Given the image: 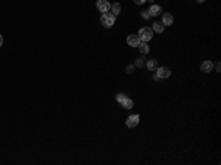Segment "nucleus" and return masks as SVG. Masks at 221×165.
<instances>
[{
  "label": "nucleus",
  "mask_w": 221,
  "mask_h": 165,
  "mask_svg": "<svg viewBox=\"0 0 221 165\" xmlns=\"http://www.w3.org/2000/svg\"><path fill=\"white\" fill-rule=\"evenodd\" d=\"M125 99H127V96H125V94H122V93H119V94H117V100H118L119 103H122V102H124Z\"/></svg>",
  "instance_id": "15"
},
{
  "label": "nucleus",
  "mask_w": 221,
  "mask_h": 165,
  "mask_svg": "<svg viewBox=\"0 0 221 165\" xmlns=\"http://www.w3.org/2000/svg\"><path fill=\"white\" fill-rule=\"evenodd\" d=\"M161 12H162V9H161V6H158V4H152L151 9H149L151 16H158V15H161Z\"/></svg>",
  "instance_id": "7"
},
{
  "label": "nucleus",
  "mask_w": 221,
  "mask_h": 165,
  "mask_svg": "<svg viewBox=\"0 0 221 165\" xmlns=\"http://www.w3.org/2000/svg\"><path fill=\"white\" fill-rule=\"evenodd\" d=\"M198 1H199V3H204L205 0H198Z\"/></svg>",
  "instance_id": "23"
},
{
  "label": "nucleus",
  "mask_w": 221,
  "mask_h": 165,
  "mask_svg": "<svg viewBox=\"0 0 221 165\" xmlns=\"http://www.w3.org/2000/svg\"><path fill=\"white\" fill-rule=\"evenodd\" d=\"M139 38L142 40V41H149L151 38L153 37V31L152 28H148V27H143V28H140V31H139Z\"/></svg>",
  "instance_id": "2"
},
{
  "label": "nucleus",
  "mask_w": 221,
  "mask_h": 165,
  "mask_svg": "<svg viewBox=\"0 0 221 165\" xmlns=\"http://www.w3.org/2000/svg\"><path fill=\"white\" fill-rule=\"evenodd\" d=\"M139 119H140V116H139V115H131V116H128V118H127L125 125H127V127H130V128H134L137 124H139Z\"/></svg>",
  "instance_id": "5"
},
{
  "label": "nucleus",
  "mask_w": 221,
  "mask_h": 165,
  "mask_svg": "<svg viewBox=\"0 0 221 165\" xmlns=\"http://www.w3.org/2000/svg\"><path fill=\"white\" fill-rule=\"evenodd\" d=\"M153 81H159V77H158V75H156V74H155V75H153Z\"/></svg>",
  "instance_id": "21"
},
{
  "label": "nucleus",
  "mask_w": 221,
  "mask_h": 165,
  "mask_svg": "<svg viewBox=\"0 0 221 165\" xmlns=\"http://www.w3.org/2000/svg\"><path fill=\"white\" fill-rule=\"evenodd\" d=\"M1 44H3V37H1V34H0V47H1Z\"/></svg>",
  "instance_id": "22"
},
{
  "label": "nucleus",
  "mask_w": 221,
  "mask_h": 165,
  "mask_svg": "<svg viewBox=\"0 0 221 165\" xmlns=\"http://www.w3.org/2000/svg\"><path fill=\"white\" fill-rule=\"evenodd\" d=\"M156 75L159 78H168L171 75V69L167 66H161V68H156Z\"/></svg>",
  "instance_id": "4"
},
{
  "label": "nucleus",
  "mask_w": 221,
  "mask_h": 165,
  "mask_svg": "<svg viewBox=\"0 0 221 165\" xmlns=\"http://www.w3.org/2000/svg\"><path fill=\"white\" fill-rule=\"evenodd\" d=\"M142 16H143V19H149V18H151V13H149V10H145V12H142Z\"/></svg>",
  "instance_id": "16"
},
{
  "label": "nucleus",
  "mask_w": 221,
  "mask_h": 165,
  "mask_svg": "<svg viewBox=\"0 0 221 165\" xmlns=\"http://www.w3.org/2000/svg\"><path fill=\"white\" fill-rule=\"evenodd\" d=\"M143 57H140V59H137L136 60V63H134V66H143Z\"/></svg>",
  "instance_id": "17"
},
{
  "label": "nucleus",
  "mask_w": 221,
  "mask_h": 165,
  "mask_svg": "<svg viewBox=\"0 0 221 165\" xmlns=\"http://www.w3.org/2000/svg\"><path fill=\"white\" fill-rule=\"evenodd\" d=\"M146 1H152V3H153V0H146Z\"/></svg>",
  "instance_id": "24"
},
{
  "label": "nucleus",
  "mask_w": 221,
  "mask_h": 165,
  "mask_svg": "<svg viewBox=\"0 0 221 165\" xmlns=\"http://www.w3.org/2000/svg\"><path fill=\"white\" fill-rule=\"evenodd\" d=\"M96 6H97V9H99L102 13H106V12L111 10V3H109L108 0H97Z\"/></svg>",
  "instance_id": "3"
},
{
  "label": "nucleus",
  "mask_w": 221,
  "mask_h": 165,
  "mask_svg": "<svg viewBox=\"0 0 221 165\" xmlns=\"http://www.w3.org/2000/svg\"><path fill=\"white\" fill-rule=\"evenodd\" d=\"M134 68H136V66H134V65H128V66H127V69H125V71H127V74H131V72H133V71H134Z\"/></svg>",
  "instance_id": "18"
},
{
  "label": "nucleus",
  "mask_w": 221,
  "mask_h": 165,
  "mask_svg": "<svg viewBox=\"0 0 221 165\" xmlns=\"http://www.w3.org/2000/svg\"><path fill=\"white\" fill-rule=\"evenodd\" d=\"M139 49H140V52L143 53V55H146L148 52H149V46L146 44V41H142V43H139V46H137Z\"/></svg>",
  "instance_id": "10"
},
{
  "label": "nucleus",
  "mask_w": 221,
  "mask_h": 165,
  "mask_svg": "<svg viewBox=\"0 0 221 165\" xmlns=\"http://www.w3.org/2000/svg\"><path fill=\"white\" fill-rule=\"evenodd\" d=\"M100 22H102V25L105 27V28H111V27L115 24V15H114V13L106 12V13H103V15H102Z\"/></svg>",
  "instance_id": "1"
},
{
  "label": "nucleus",
  "mask_w": 221,
  "mask_h": 165,
  "mask_svg": "<svg viewBox=\"0 0 221 165\" xmlns=\"http://www.w3.org/2000/svg\"><path fill=\"white\" fill-rule=\"evenodd\" d=\"M172 21H174V18H172L171 13H164V15H162V24H164V25H171Z\"/></svg>",
  "instance_id": "8"
},
{
  "label": "nucleus",
  "mask_w": 221,
  "mask_h": 165,
  "mask_svg": "<svg viewBox=\"0 0 221 165\" xmlns=\"http://www.w3.org/2000/svg\"><path fill=\"white\" fill-rule=\"evenodd\" d=\"M156 68H158V62H156L155 59H151V60L148 62V69H149V71H156Z\"/></svg>",
  "instance_id": "11"
},
{
  "label": "nucleus",
  "mask_w": 221,
  "mask_h": 165,
  "mask_svg": "<svg viewBox=\"0 0 221 165\" xmlns=\"http://www.w3.org/2000/svg\"><path fill=\"white\" fill-rule=\"evenodd\" d=\"M215 69H217V72H220V69H221L220 63H217V65H215Z\"/></svg>",
  "instance_id": "20"
},
{
  "label": "nucleus",
  "mask_w": 221,
  "mask_h": 165,
  "mask_svg": "<svg viewBox=\"0 0 221 165\" xmlns=\"http://www.w3.org/2000/svg\"><path fill=\"white\" fill-rule=\"evenodd\" d=\"M164 24H161V22H155L153 24V31H156V33H162L164 31Z\"/></svg>",
  "instance_id": "12"
},
{
  "label": "nucleus",
  "mask_w": 221,
  "mask_h": 165,
  "mask_svg": "<svg viewBox=\"0 0 221 165\" xmlns=\"http://www.w3.org/2000/svg\"><path fill=\"white\" fill-rule=\"evenodd\" d=\"M202 71H204V72H211V71H212V62L205 60L204 63H202Z\"/></svg>",
  "instance_id": "9"
},
{
  "label": "nucleus",
  "mask_w": 221,
  "mask_h": 165,
  "mask_svg": "<svg viewBox=\"0 0 221 165\" xmlns=\"http://www.w3.org/2000/svg\"><path fill=\"white\" fill-rule=\"evenodd\" d=\"M121 105H122V106H124L125 109H131V108H133V100L127 97V99H125V100H124V102H122Z\"/></svg>",
  "instance_id": "14"
},
{
  "label": "nucleus",
  "mask_w": 221,
  "mask_h": 165,
  "mask_svg": "<svg viewBox=\"0 0 221 165\" xmlns=\"http://www.w3.org/2000/svg\"><path fill=\"white\" fill-rule=\"evenodd\" d=\"M145 1H146V0H134V3H136V4H143Z\"/></svg>",
  "instance_id": "19"
},
{
  "label": "nucleus",
  "mask_w": 221,
  "mask_h": 165,
  "mask_svg": "<svg viewBox=\"0 0 221 165\" xmlns=\"http://www.w3.org/2000/svg\"><path fill=\"white\" fill-rule=\"evenodd\" d=\"M111 9H112V13H114V15H119V12H121V6H119V3L111 4Z\"/></svg>",
  "instance_id": "13"
},
{
  "label": "nucleus",
  "mask_w": 221,
  "mask_h": 165,
  "mask_svg": "<svg viewBox=\"0 0 221 165\" xmlns=\"http://www.w3.org/2000/svg\"><path fill=\"white\" fill-rule=\"evenodd\" d=\"M127 43L131 46V47H137L139 46V43H140V38L134 34H130V36L127 37Z\"/></svg>",
  "instance_id": "6"
}]
</instances>
